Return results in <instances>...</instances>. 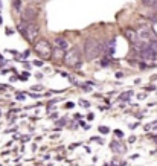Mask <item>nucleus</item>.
<instances>
[{"instance_id":"obj_1","label":"nucleus","mask_w":157,"mask_h":166,"mask_svg":"<svg viewBox=\"0 0 157 166\" xmlns=\"http://www.w3.org/2000/svg\"><path fill=\"white\" fill-rule=\"evenodd\" d=\"M105 50V46L104 43L99 41V40H95V38H89L84 44V55L87 60H93Z\"/></svg>"},{"instance_id":"obj_2","label":"nucleus","mask_w":157,"mask_h":166,"mask_svg":"<svg viewBox=\"0 0 157 166\" xmlns=\"http://www.w3.org/2000/svg\"><path fill=\"white\" fill-rule=\"evenodd\" d=\"M20 31H21V34L25 35V38L29 43H34L35 38L40 34V24H37L35 21H28L26 26H23V24L20 26Z\"/></svg>"},{"instance_id":"obj_3","label":"nucleus","mask_w":157,"mask_h":166,"mask_svg":"<svg viewBox=\"0 0 157 166\" xmlns=\"http://www.w3.org/2000/svg\"><path fill=\"white\" fill-rule=\"evenodd\" d=\"M35 47V52H37V55H38L41 60H49V58L52 56V47L49 44V41L44 40V38H41L38 40L34 44Z\"/></svg>"},{"instance_id":"obj_4","label":"nucleus","mask_w":157,"mask_h":166,"mask_svg":"<svg viewBox=\"0 0 157 166\" xmlns=\"http://www.w3.org/2000/svg\"><path fill=\"white\" fill-rule=\"evenodd\" d=\"M64 63L69 67H78L81 63V52L75 47V49H70L66 55H64Z\"/></svg>"},{"instance_id":"obj_5","label":"nucleus","mask_w":157,"mask_h":166,"mask_svg":"<svg viewBox=\"0 0 157 166\" xmlns=\"http://www.w3.org/2000/svg\"><path fill=\"white\" fill-rule=\"evenodd\" d=\"M37 14H38V11H37L35 8H26L23 11V15H21V18H23V21H34V18L37 17Z\"/></svg>"},{"instance_id":"obj_6","label":"nucleus","mask_w":157,"mask_h":166,"mask_svg":"<svg viewBox=\"0 0 157 166\" xmlns=\"http://www.w3.org/2000/svg\"><path fill=\"white\" fill-rule=\"evenodd\" d=\"M124 35H125V38H127L128 41H131V43H134V41L137 40V31L133 29V28L124 29Z\"/></svg>"},{"instance_id":"obj_7","label":"nucleus","mask_w":157,"mask_h":166,"mask_svg":"<svg viewBox=\"0 0 157 166\" xmlns=\"http://www.w3.org/2000/svg\"><path fill=\"white\" fill-rule=\"evenodd\" d=\"M53 44H55V47H57V49H59V50H66L67 47H69L67 40L66 38H61V37H57V38L53 40Z\"/></svg>"},{"instance_id":"obj_8","label":"nucleus","mask_w":157,"mask_h":166,"mask_svg":"<svg viewBox=\"0 0 157 166\" xmlns=\"http://www.w3.org/2000/svg\"><path fill=\"white\" fill-rule=\"evenodd\" d=\"M142 5L143 6H156L157 0H142Z\"/></svg>"},{"instance_id":"obj_9","label":"nucleus","mask_w":157,"mask_h":166,"mask_svg":"<svg viewBox=\"0 0 157 166\" xmlns=\"http://www.w3.org/2000/svg\"><path fill=\"white\" fill-rule=\"evenodd\" d=\"M111 146H113V148H116L115 151H117V152H119V151H122V149H125V148H122V146L119 145V143H116V142H113V145H111Z\"/></svg>"},{"instance_id":"obj_10","label":"nucleus","mask_w":157,"mask_h":166,"mask_svg":"<svg viewBox=\"0 0 157 166\" xmlns=\"http://www.w3.org/2000/svg\"><path fill=\"white\" fill-rule=\"evenodd\" d=\"M20 6H21V0H15V2H14V8L20 9Z\"/></svg>"},{"instance_id":"obj_11","label":"nucleus","mask_w":157,"mask_h":166,"mask_svg":"<svg viewBox=\"0 0 157 166\" xmlns=\"http://www.w3.org/2000/svg\"><path fill=\"white\" fill-rule=\"evenodd\" d=\"M34 64H35V66H43V63H41V61H38V60L34 61Z\"/></svg>"},{"instance_id":"obj_12","label":"nucleus","mask_w":157,"mask_h":166,"mask_svg":"<svg viewBox=\"0 0 157 166\" xmlns=\"http://www.w3.org/2000/svg\"><path fill=\"white\" fill-rule=\"evenodd\" d=\"M0 23H2V18H0Z\"/></svg>"},{"instance_id":"obj_13","label":"nucleus","mask_w":157,"mask_h":166,"mask_svg":"<svg viewBox=\"0 0 157 166\" xmlns=\"http://www.w3.org/2000/svg\"><path fill=\"white\" fill-rule=\"evenodd\" d=\"M156 28H157V23H156Z\"/></svg>"}]
</instances>
